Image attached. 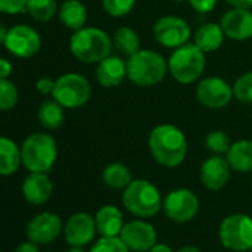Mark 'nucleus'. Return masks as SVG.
Wrapping results in <instances>:
<instances>
[{"label": "nucleus", "instance_id": "obj_1", "mask_svg": "<svg viewBox=\"0 0 252 252\" xmlns=\"http://www.w3.org/2000/svg\"><path fill=\"white\" fill-rule=\"evenodd\" d=\"M149 150L152 158L165 168L180 166L189 152L186 134L175 125L162 123L152 129L149 135Z\"/></svg>", "mask_w": 252, "mask_h": 252}, {"label": "nucleus", "instance_id": "obj_2", "mask_svg": "<svg viewBox=\"0 0 252 252\" xmlns=\"http://www.w3.org/2000/svg\"><path fill=\"white\" fill-rule=\"evenodd\" d=\"M128 79L138 88H152L163 82L168 70V61L163 55L152 49H140L126 60Z\"/></svg>", "mask_w": 252, "mask_h": 252}, {"label": "nucleus", "instance_id": "obj_3", "mask_svg": "<svg viewBox=\"0 0 252 252\" xmlns=\"http://www.w3.org/2000/svg\"><path fill=\"white\" fill-rule=\"evenodd\" d=\"M68 45L73 57L85 64H98L113 51V39L98 27H83L73 32Z\"/></svg>", "mask_w": 252, "mask_h": 252}, {"label": "nucleus", "instance_id": "obj_4", "mask_svg": "<svg viewBox=\"0 0 252 252\" xmlns=\"http://www.w3.org/2000/svg\"><path fill=\"white\" fill-rule=\"evenodd\" d=\"M206 68V54L194 43L189 42L172 49L168 58L169 74L181 85L199 82Z\"/></svg>", "mask_w": 252, "mask_h": 252}, {"label": "nucleus", "instance_id": "obj_5", "mask_svg": "<svg viewBox=\"0 0 252 252\" xmlns=\"http://www.w3.org/2000/svg\"><path fill=\"white\" fill-rule=\"evenodd\" d=\"M58 158V146L55 138L46 132L29 135L21 144L23 165L30 172H49Z\"/></svg>", "mask_w": 252, "mask_h": 252}, {"label": "nucleus", "instance_id": "obj_6", "mask_svg": "<svg viewBox=\"0 0 252 252\" xmlns=\"http://www.w3.org/2000/svg\"><path fill=\"white\" fill-rule=\"evenodd\" d=\"M123 206L138 218H152L162 209L163 200L159 189L149 180H132L123 190Z\"/></svg>", "mask_w": 252, "mask_h": 252}, {"label": "nucleus", "instance_id": "obj_7", "mask_svg": "<svg viewBox=\"0 0 252 252\" xmlns=\"http://www.w3.org/2000/svg\"><path fill=\"white\" fill-rule=\"evenodd\" d=\"M91 95L92 86L85 76L79 73H65L55 80L51 96L64 108H79L91 99Z\"/></svg>", "mask_w": 252, "mask_h": 252}, {"label": "nucleus", "instance_id": "obj_8", "mask_svg": "<svg viewBox=\"0 0 252 252\" xmlns=\"http://www.w3.org/2000/svg\"><path fill=\"white\" fill-rule=\"evenodd\" d=\"M224 248L236 252L252 249V218L246 214H231L225 217L218 230Z\"/></svg>", "mask_w": 252, "mask_h": 252}, {"label": "nucleus", "instance_id": "obj_9", "mask_svg": "<svg viewBox=\"0 0 252 252\" xmlns=\"http://www.w3.org/2000/svg\"><path fill=\"white\" fill-rule=\"evenodd\" d=\"M153 37L155 40L168 49L180 48L186 43H189L191 37V29L190 24L177 15H165L156 20L153 24Z\"/></svg>", "mask_w": 252, "mask_h": 252}, {"label": "nucleus", "instance_id": "obj_10", "mask_svg": "<svg viewBox=\"0 0 252 252\" xmlns=\"http://www.w3.org/2000/svg\"><path fill=\"white\" fill-rule=\"evenodd\" d=\"M196 98L199 104L211 110H221L227 107L233 95V86L222 77L208 76L197 82L196 85Z\"/></svg>", "mask_w": 252, "mask_h": 252}, {"label": "nucleus", "instance_id": "obj_11", "mask_svg": "<svg viewBox=\"0 0 252 252\" xmlns=\"http://www.w3.org/2000/svg\"><path fill=\"white\" fill-rule=\"evenodd\" d=\"M199 199L189 189H175L168 193L163 199V211L165 215L178 224H186L191 221L199 212Z\"/></svg>", "mask_w": 252, "mask_h": 252}, {"label": "nucleus", "instance_id": "obj_12", "mask_svg": "<svg viewBox=\"0 0 252 252\" xmlns=\"http://www.w3.org/2000/svg\"><path fill=\"white\" fill-rule=\"evenodd\" d=\"M14 57L32 58L42 48L40 34L30 26L18 24L8 30V36L3 45Z\"/></svg>", "mask_w": 252, "mask_h": 252}, {"label": "nucleus", "instance_id": "obj_13", "mask_svg": "<svg viewBox=\"0 0 252 252\" xmlns=\"http://www.w3.org/2000/svg\"><path fill=\"white\" fill-rule=\"evenodd\" d=\"M119 237L131 252H149L158 243V231L153 224L141 220L125 222Z\"/></svg>", "mask_w": 252, "mask_h": 252}, {"label": "nucleus", "instance_id": "obj_14", "mask_svg": "<svg viewBox=\"0 0 252 252\" xmlns=\"http://www.w3.org/2000/svg\"><path fill=\"white\" fill-rule=\"evenodd\" d=\"M64 231L61 218L54 212H40L30 220L26 233L27 237L37 245H46L54 242Z\"/></svg>", "mask_w": 252, "mask_h": 252}, {"label": "nucleus", "instance_id": "obj_15", "mask_svg": "<svg viewBox=\"0 0 252 252\" xmlns=\"http://www.w3.org/2000/svg\"><path fill=\"white\" fill-rule=\"evenodd\" d=\"M221 29L227 39L233 42H246L252 37V11L231 8L221 17Z\"/></svg>", "mask_w": 252, "mask_h": 252}, {"label": "nucleus", "instance_id": "obj_16", "mask_svg": "<svg viewBox=\"0 0 252 252\" xmlns=\"http://www.w3.org/2000/svg\"><path fill=\"white\" fill-rule=\"evenodd\" d=\"M96 233L95 217L88 212L73 214L64 225V237L70 246H85L89 245Z\"/></svg>", "mask_w": 252, "mask_h": 252}, {"label": "nucleus", "instance_id": "obj_17", "mask_svg": "<svg viewBox=\"0 0 252 252\" xmlns=\"http://www.w3.org/2000/svg\"><path fill=\"white\" fill-rule=\"evenodd\" d=\"M230 172L231 168L227 159L221 155H212L200 165V181L208 190L218 191L227 186Z\"/></svg>", "mask_w": 252, "mask_h": 252}, {"label": "nucleus", "instance_id": "obj_18", "mask_svg": "<svg viewBox=\"0 0 252 252\" xmlns=\"http://www.w3.org/2000/svg\"><path fill=\"white\" fill-rule=\"evenodd\" d=\"M96 82L107 89L117 88L123 83L125 79H128V68L126 61L119 55H108L102 61L96 64L95 70Z\"/></svg>", "mask_w": 252, "mask_h": 252}, {"label": "nucleus", "instance_id": "obj_19", "mask_svg": "<svg viewBox=\"0 0 252 252\" xmlns=\"http://www.w3.org/2000/svg\"><path fill=\"white\" fill-rule=\"evenodd\" d=\"M23 196L24 199L34 206L45 205L54 191V184L46 172H30L23 183Z\"/></svg>", "mask_w": 252, "mask_h": 252}, {"label": "nucleus", "instance_id": "obj_20", "mask_svg": "<svg viewBox=\"0 0 252 252\" xmlns=\"http://www.w3.org/2000/svg\"><path fill=\"white\" fill-rule=\"evenodd\" d=\"M96 231L104 237H116L120 234L125 222L122 211L114 205H105L98 209L95 215Z\"/></svg>", "mask_w": 252, "mask_h": 252}, {"label": "nucleus", "instance_id": "obj_21", "mask_svg": "<svg viewBox=\"0 0 252 252\" xmlns=\"http://www.w3.org/2000/svg\"><path fill=\"white\" fill-rule=\"evenodd\" d=\"M225 159L234 172H252V140H239L231 143Z\"/></svg>", "mask_w": 252, "mask_h": 252}, {"label": "nucleus", "instance_id": "obj_22", "mask_svg": "<svg viewBox=\"0 0 252 252\" xmlns=\"http://www.w3.org/2000/svg\"><path fill=\"white\" fill-rule=\"evenodd\" d=\"M193 39H194L193 43L197 45L205 54H211L222 46L225 34L221 29V24L206 23L196 30Z\"/></svg>", "mask_w": 252, "mask_h": 252}, {"label": "nucleus", "instance_id": "obj_23", "mask_svg": "<svg viewBox=\"0 0 252 252\" xmlns=\"http://www.w3.org/2000/svg\"><path fill=\"white\" fill-rule=\"evenodd\" d=\"M60 21L68 30L77 32L85 27L88 20V9L80 0H65L58 9Z\"/></svg>", "mask_w": 252, "mask_h": 252}, {"label": "nucleus", "instance_id": "obj_24", "mask_svg": "<svg viewBox=\"0 0 252 252\" xmlns=\"http://www.w3.org/2000/svg\"><path fill=\"white\" fill-rule=\"evenodd\" d=\"M21 163V147L8 137H0V175L15 174Z\"/></svg>", "mask_w": 252, "mask_h": 252}, {"label": "nucleus", "instance_id": "obj_25", "mask_svg": "<svg viewBox=\"0 0 252 252\" xmlns=\"http://www.w3.org/2000/svg\"><path fill=\"white\" fill-rule=\"evenodd\" d=\"M37 119H39V123L43 126L45 129L57 131L61 128L64 120H65L64 107L58 101H55L54 98L45 99L37 110Z\"/></svg>", "mask_w": 252, "mask_h": 252}, {"label": "nucleus", "instance_id": "obj_26", "mask_svg": "<svg viewBox=\"0 0 252 252\" xmlns=\"http://www.w3.org/2000/svg\"><path fill=\"white\" fill-rule=\"evenodd\" d=\"M132 172L125 163H108L102 171V183L111 190H125L132 181Z\"/></svg>", "mask_w": 252, "mask_h": 252}, {"label": "nucleus", "instance_id": "obj_27", "mask_svg": "<svg viewBox=\"0 0 252 252\" xmlns=\"http://www.w3.org/2000/svg\"><path fill=\"white\" fill-rule=\"evenodd\" d=\"M113 48L122 55L131 57L141 49V40L138 33L131 27H120L114 32Z\"/></svg>", "mask_w": 252, "mask_h": 252}, {"label": "nucleus", "instance_id": "obj_28", "mask_svg": "<svg viewBox=\"0 0 252 252\" xmlns=\"http://www.w3.org/2000/svg\"><path fill=\"white\" fill-rule=\"evenodd\" d=\"M57 11L58 5L55 0H29L26 12L39 23H48L55 17Z\"/></svg>", "mask_w": 252, "mask_h": 252}, {"label": "nucleus", "instance_id": "obj_29", "mask_svg": "<svg viewBox=\"0 0 252 252\" xmlns=\"http://www.w3.org/2000/svg\"><path fill=\"white\" fill-rule=\"evenodd\" d=\"M205 146L212 155H225L231 146L230 137L222 129L209 131L205 137Z\"/></svg>", "mask_w": 252, "mask_h": 252}, {"label": "nucleus", "instance_id": "obj_30", "mask_svg": "<svg viewBox=\"0 0 252 252\" xmlns=\"http://www.w3.org/2000/svg\"><path fill=\"white\" fill-rule=\"evenodd\" d=\"M20 99L18 88L9 79H0V111L12 110Z\"/></svg>", "mask_w": 252, "mask_h": 252}, {"label": "nucleus", "instance_id": "obj_31", "mask_svg": "<svg viewBox=\"0 0 252 252\" xmlns=\"http://www.w3.org/2000/svg\"><path fill=\"white\" fill-rule=\"evenodd\" d=\"M233 95L242 104H252V71L243 73L234 80Z\"/></svg>", "mask_w": 252, "mask_h": 252}, {"label": "nucleus", "instance_id": "obj_32", "mask_svg": "<svg viewBox=\"0 0 252 252\" xmlns=\"http://www.w3.org/2000/svg\"><path fill=\"white\" fill-rule=\"evenodd\" d=\"M137 0H101L102 9L113 18H123L132 12Z\"/></svg>", "mask_w": 252, "mask_h": 252}, {"label": "nucleus", "instance_id": "obj_33", "mask_svg": "<svg viewBox=\"0 0 252 252\" xmlns=\"http://www.w3.org/2000/svg\"><path fill=\"white\" fill-rule=\"evenodd\" d=\"M89 252H131V249L123 243V240L116 237H104L101 236L91 248Z\"/></svg>", "mask_w": 252, "mask_h": 252}, {"label": "nucleus", "instance_id": "obj_34", "mask_svg": "<svg viewBox=\"0 0 252 252\" xmlns=\"http://www.w3.org/2000/svg\"><path fill=\"white\" fill-rule=\"evenodd\" d=\"M29 0H0V14L15 15L27 11Z\"/></svg>", "mask_w": 252, "mask_h": 252}, {"label": "nucleus", "instance_id": "obj_35", "mask_svg": "<svg viewBox=\"0 0 252 252\" xmlns=\"http://www.w3.org/2000/svg\"><path fill=\"white\" fill-rule=\"evenodd\" d=\"M190 6L199 14H208L215 9L218 0H187Z\"/></svg>", "mask_w": 252, "mask_h": 252}, {"label": "nucleus", "instance_id": "obj_36", "mask_svg": "<svg viewBox=\"0 0 252 252\" xmlns=\"http://www.w3.org/2000/svg\"><path fill=\"white\" fill-rule=\"evenodd\" d=\"M54 86H55V80L49 77H42L36 82V89L42 95H52Z\"/></svg>", "mask_w": 252, "mask_h": 252}, {"label": "nucleus", "instance_id": "obj_37", "mask_svg": "<svg viewBox=\"0 0 252 252\" xmlns=\"http://www.w3.org/2000/svg\"><path fill=\"white\" fill-rule=\"evenodd\" d=\"M15 252H40L39 251V245L33 240H27V242H23L17 246Z\"/></svg>", "mask_w": 252, "mask_h": 252}, {"label": "nucleus", "instance_id": "obj_38", "mask_svg": "<svg viewBox=\"0 0 252 252\" xmlns=\"http://www.w3.org/2000/svg\"><path fill=\"white\" fill-rule=\"evenodd\" d=\"M12 73V64L6 58H0V79H9Z\"/></svg>", "mask_w": 252, "mask_h": 252}, {"label": "nucleus", "instance_id": "obj_39", "mask_svg": "<svg viewBox=\"0 0 252 252\" xmlns=\"http://www.w3.org/2000/svg\"><path fill=\"white\" fill-rule=\"evenodd\" d=\"M231 8H242V9H252V0H224Z\"/></svg>", "mask_w": 252, "mask_h": 252}, {"label": "nucleus", "instance_id": "obj_40", "mask_svg": "<svg viewBox=\"0 0 252 252\" xmlns=\"http://www.w3.org/2000/svg\"><path fill=\"white\" fill-rule=\"evenodd\" d=\"M149 252H174L168 245H165V243H156Z\"/></svg>", "mask_w": 252, "mask_h": 252}, {"label": "nucleus", "instance_id": "obj_41", "mask_svg": "<svg viewBox=\"0 0 252 252\" xmlns=\"http://www.w3.org/2000/svg\"><path fill=\"white\" fill-rule=\"evenodd\" d=\"M8 30L3 24H0V45H5V40H6V36H8Z\"/></svg>", "mask_w": 252, "mask_h": 252}, {"label": "nucleus", "instance_id": "obj_42", "mask_svg": "<svg viewBox=\"0 0 252 252\" xmlns=\"http://www.w3.org/2000/svg\"><path fill=\"white\" fill-rule=\"evenodd\" d=\"M177 252H202V251L197 249L196 246H183V248H180Z\"/></svg>", "mask_w": 252, "mask_h": 252}, {"label": "nucleus", "instance_id": "obj_43", "mask_svg": "<svg viewBox=\"0 0 252 252\" xmlns=\"http://www.w3.org/2000/svg\"><path fill=\"white\" fill-rule=\"evenodd\" d=\"M67 252H85L83 246H71Z\"/></svg>", "mask_w": 252, "mask_h": 252}, {"label": "nucleus", "instance_id": "obj_44", "mask_svg": "<svg viewBox=\"0 0 252 252\" xmlns=\"http://www.w3.org/2000/svg\"><path fill=\"white\" fill-rule=\"evenodd\" d=\"M175 3H183V2H186V0H174Z\"/></svg>", "mask_w": 252, "mask_h": 252}, {"label": "nucleus", "instance_id": "obj_45", "mask_svg": "<svg viewBox=\"0 0 252 252\" xmlns=\"http://www.w3.org/2000/svg\"><path fill=\"white\" fill-rule=\"evenodd\" d=\"M49 252H55V251H49Z\"/></svg>", "mask_w": 252, "mask_h": 252}, {"label": "nucleus", "instance_id": "obj_46", "mask_svg": "<svg viewBox=\"0 0 252 252\" xmlns=\"http://www.w3.org/2000/svg\"><path fill=\"white\" fill-rule=\"evenodd\" d=\"M251 183H252V180H251Z\"/></svg>", "mask_w": 252, "mask_h": 252}, {"label": "nucleus", "instance_id": "obj_47", "mask_svg": "<svg viewBox=\"0 0 252 252\" xmlns=\"http://www.w3.org/2000/svg\"><path fill=\"white\" fill-rule=\"evenodd\" d=\"M251 251H252V249H251Z\"/></svg>", "mask_w": 252, "mask_h": 252}]
</instances>
